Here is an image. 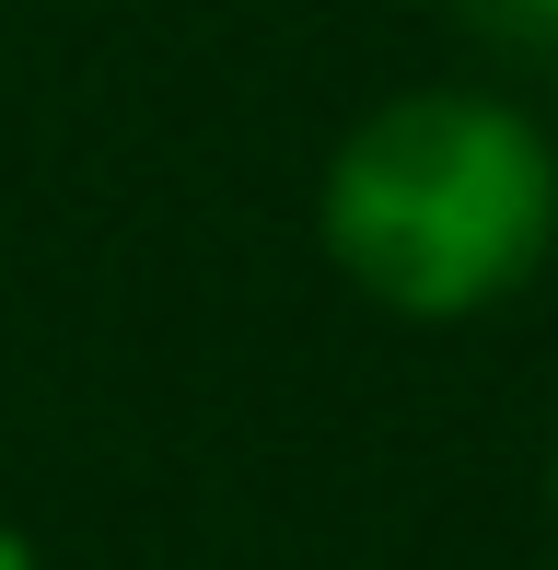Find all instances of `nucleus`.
<instances>
[{"mask_svg":"<svg viewBox=\"0 0 558 570\" xmlns=\"http://www.w3.org/2000/svg\"><path fill=\"white\" fill-rule=\"evenodd\" d=\"M0 570H36V548H23V535H12V524H0Z\"/></svg>","mask_w":558,"mask_h":570,"instance_id":"3","label":"nucleus"},{"mask_svg":"<svg viewBox=\"0 0 558 570\" xmlns=\"http://www.w3.org/2000/svg\"><path fill=\"white\" fill-rule=\"evenodd\" d=\"M558 233V151L489 94H396L326 164V256L385 315H489Z\"/></svg>","mask_w":558,"mask_h":570,"instance_id":"1","label":"nucleus"},{"mask_svg":"<svg viewBox=\"0 0 558 570\" xmlns=\"http://www.w3.org/2000/svg\"><path fill=\"white\" fill-rule=\"evenodd\" d=\"M500 23H558V0H489Z\"/></svg>","mask_w":558,"mask_h":570,"instance_id":"2","label":"nucleus"}]
</instances>
